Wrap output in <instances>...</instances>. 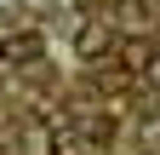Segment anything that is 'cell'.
Returning <instances> with one entry per match:
<instances>
[{"instance_id": "2", "label": "cell", "mask_w": 160, "mask_h": 155, "mask_svg": "<svg viewBox=\"0 0 160 155\" xmlns=\"http://www.w3.org/2000/svg\"><path fill=\"white\" fill-rule=\"evenodd\" d=\"M40 35H12V40H0V57L6 63H40Z\"/></svg>"}, {"instance_id": "6", "label": "cell", "mask_w": 160, "mask_h": 155, "mask_svg": "<svg viewBox=\"0 0 160 155\" xmlns=\"http://www.w3.org/2000/svg\"><path fill=\"white\" fill-rule=\"evenodd\" d=\"M52 6H57V0H17V12H29V17H46Z\"/></svg>"}, {"instance_id": "3", "label": "cell", "mask_w": 160, "mask_h": 155, "mask_svg": "<svg viewBox=\"0 0 160 155\" xmlns=\"http://www.w3.org/2000/svg\"><path fill=\"white\" fill-rule=\"evenodd\" d=\"M149 52H154V40H137V35H132V40H120V46H114V57H120V69H132V75H137V69L149 63Z\"/></svg>"}, {"instance_id": "4", "label": "cell", "mask_w": 160, "mask_h": 155, "mask_svg": "<svg viewBox=\"0 0 160 155\" xmlns=\"http://www.w3.org/2000/svg\"><path fill=\"white\" fill-rule=\"evenodd\" d=\"M143 149L160 155V115H149V121H143Z\"/></svg>"}, {"instance_id": "5", "label": "cell", "mask_w": 160, "mask_h": 155, "mask_svg": "<svg viewBox=\"0 0 160 155\" xmlns=\"http://www.w3.org/2000/svg\"><path fill=\"white\" fill-rule=\"evenodd\" d=\"M137 75H143V81H149V86H154V92H160V46H154V52H149V63H143V69H137Z\"/></svg>"}, {"instance_id": "1", "label": "cell", "mask_w": 160, "mask_h": 155, "mask_svg": "<svg viewBox=\"0 0 160 155\" xmlns=\"http://www.w3.org/2000/svg\"><path fill=\"white\" fill-rule=\"evenodd\" d=\"M74 52H80V57H103V52H109V23H103V17H86V23H80Z\"/></svg>"}]
</instances>
